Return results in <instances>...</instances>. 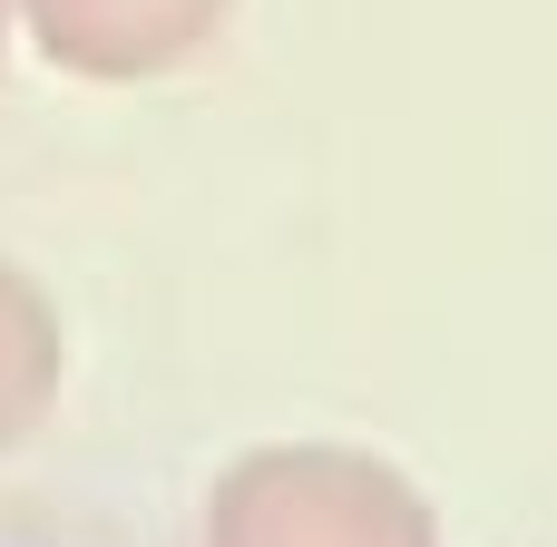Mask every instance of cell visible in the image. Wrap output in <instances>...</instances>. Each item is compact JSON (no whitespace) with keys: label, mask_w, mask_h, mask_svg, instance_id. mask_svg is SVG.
<instances>
[{"label":"cell","mask_w":557,"mask_h":547,"mask_svg":"<svg viewBox=\"0 0 557 547\" xmlns=\"http://www.w3.org/2000/svg\"><path fill=\"white\" fill-rule=\"evenodd\" d=\"M206 547H441V529L392 460L333 440H274L215 480Z\"/></svg>","instance_id":"cell-1"},{"label":"cell","mask_w":557,"mask_h":547,"mask_svg":"<svg viewBox=\"0 0 557 547\" xmlns=\"http://www.w3.org/2000/svg\"><path fill=\"white\" fill-rule=\"evenodd\" d=\"M20 10L39 49L69 59L78 78H157L186 49H206L235 0H20Z\"/></svg>","instance_id":"cell-2"}]
</instances>
